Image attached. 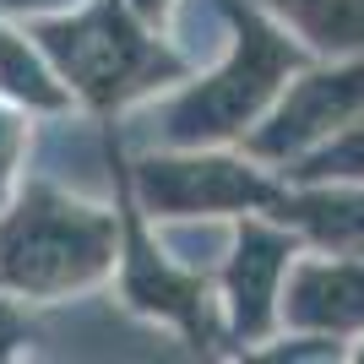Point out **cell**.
<instances>
[{
    "label": "cell",
    "mask_w": 364,
    "mask_h": 364,
    "mask_svg": "<svg viewBox=\"0 0 364 364\" xmlns=\"http://www.w3.org/2000/svg\"><path fill=\"white\" fill-rule=\"evenodd\" d=\"M310 49L294 38L283 22L250 6V0H228V44L207 65L180 76L174 87L158 98L136 104L120 114V141L125 152L141 147H240L245 131L267 114L277 87L289 82Z\"/></svg>",
    "instance_id": "6da1fadb"
},
{
    "label": "cell",
    "mask_w": 364,
    "mask_h": 364,
    "mask_svg": "<svg viewBox=\"0 0 364 364\" xmlns=\"http://www.w3.org/2000/svg\"><path fill=\"white\" fill-rule=\"evenodd\" d=\"M28 141H33V114L0 98V201L28 174Z\"/></svg>",
    "instance_id": "9a60e30c"
},
{
    "label": "cell",
    "mask_w": 364,
    "mask_h": 364,
    "mask_svg": "<svg viewBox=\"0 0 364 364\" xmlns=\"http://www.w3.org/2000/svg\"><path fill=\"white\" fill-rule=\"evenodd\" d=\"M28 33L60 71L76 109L114 120L196 71L174 49V38L158 22H147L131 0H82L71 11L33 16Z\"/></svg>",
    "instance_id": "3957f363"
},
{
    "label": "cell",
    "mask_w": 364,
    "mask_h": 364,
    "mask_svg": "<svg viewBox=\"0 0 364 364\" xmlns=\"http://www.w3.org/2000/svg\"><path fill=\"white\" fill-rule=\"evenodd\" d=\"M28 359H191V348L158 321L136 316L104 283L71 299L33 304Z\"/></svg>",
    "instance_id": "ba28073f"
},
{
    "label": "cell",
    "mask_w": 364,
    "mask_h": 364,
    "mask_svg": "<svg viewBox=\"0 0 364 364\" xmlns=\"http://www.w3.org/2000/svg\"><path fill=\"white\" fill-rule=\"evenodd\" d=\"M348 359H364V337H359V343H353V348H348Z\"/></svg>",
    "instance_id": "d6986e66"
},
{
    "label": "cell",
    "mask_w": 364,
    "mask_h": 364,
    "mask_svg": "<svg viewBox=\"0 0 364 364\" xmlns=\"http://www.w3.org/2000/svg\"><path fill=\"white\" fill-rule=\"evenodd\" d=\"M120 261L109 289L120 294L136 316L158 321L164 332H174L191 348V359H213L228 353V332H223V310H218V283L207 272H191L152 240L147 218L136 213V201L120 191Z\"/></svg>",
    "instance_id": "5b68a950"
},
{
    "label": "cell",
    "mask_w": 364,
    "mask_h": 364,
    "mask_svg": "<svg viewBox=\"0 0 364 364\" xmlns=\"http://www.w3.org/2000/svg\"><path fill=\"white\" fill-rule=\"evenodd\" d=\"M147 228L180 267L207 277L223 267L228 240H234V218H147Z\"/></svg>",
    "instance_id": "4fadbf2b"
},
{
    "label": "cell",
    "mask_w": 364,
    "mask_h": 364,
    "mask_svg": "<svg viewBox=\"0 0 364 364\" xmlns=\"http://www.w3.org/2000/svg\"><path fill=\"white\" fill-rule=\"evenodd\" d=\"M82 0H0V16L11 22H33V16H55V11H71Z\"/></svg>",
    "instance_id": "e0dca14e"
},
{
    "label": "cell",
    "mask_w": 364,
    "mask_h": 364,
    "mask_svg": "<svg viewBox=\"0 0 364 364\" xmlns=\"http://www.w3.org/2000/svg\"><path fill=\"white\" fill-rule=\"evenodd\" d=\"M364 114V55H310L299 71L277 87V98L267 104L240 147L267 168H283L294 158L326 141L337 125H348Z\"/></svg>",
    "instance_id": "8992f818"
},
{
    "label": "cell",
    "mask_w": 364,
    "mask_h": 364,
    "mask_svg": "<svg viewBox=\"0 0 364 364\" xmlns=\"http://www.w3.org/2000/svg\"><path fill=\"white\" fill-rule=\"evenodd\" d=\"M131 6H136L147 22H158V28H164V16H168V6H174V0H131Z\"/></svg>",
    "instance_id": "ac0fdd59"
},
{
    "label": "cell",
    "mask_w": 364,
    "mask_h": 364,
    "mask_svg": "<svg viewBox=\"0 0 364 364\" xmlns=\"http://www.w3.org/2000/svg\"><path fill=\"white\" fill-rule=\"evenodd\" d=\"M272 218L299 234L304 250L364 256V185H294L283 180Z\"/></svg>",
    "instance_id": "30bf717a"
},
{
    "label": "cell",
    "mask_w": 364,
    "mask_h": 364,
    "mask_svg": "<svg viewBox=\"0 0 364 364\" xmlns=\"http://www.w3.org/2000/svg\"><path fill=\"white\" fill-rule=\"evenodd\" d=\"M125 196L141 218H240L272 213L283 174L245 147H141L125 152Z\"/></svg>",
    "instance_id": "277c9868"
},
{
    "label": "cell",
    "mask_w": 364,
    "mask_h": 364,
    "mask_svg": "<svg viewBox=\"0 0 364 364\" xmlns=\"http://www.w3.org/2000/svg\"><path fill=\"white\" fill-rule=\"evenodd\" d=\"M120 201L22 174V185L0 201V294L49 304L104 289L120 261Z\"/></svg>",
    "instance_id": "7a4b0ae2"
},
{
    "label": "cell",
    "mask_w": 364,
    "mask_h": 364,
    "mask_svg": "<svg viewBox=\"0 0 364 364\" xmlns=\"http://www.w3.org/2000/svg\"><path fill=\"white\" fill-rule=\"evenodd\" d=\"M299 250H304L299 234L283 218H272V213H240L234 218L228 256L213 272L228 353H250L256 343L277 337V304H283V283H289V267Z\"/></svg>",
    "instance_id": "52a82bcc"
},
{
    "label": "cell",
    "mask_w": 364,
    "mask_h": 364,
    "mask_svg": "<svg viewBox=\"0 0 364 364\" xmlns=\"http://www.w3.org/2000/svg\"><path fill=\"white\" fill-rule=\"evenodd\" d=\"M277 332H310L353 348L364 337V256L299 250L283 283Z\"/></svg>",
    "instance_id": "9c48e42d"
},
{
    "label": "cell",
    "mask_w": 364,
    "mask_h": 364,
    "mask_svg": "<svg viewBox=\"0 0 364 364\" xmlns=\"http://www.w3.org/2000/svg\"><path fill=\"white\" fill-rule=\"evenodd\" d=\"M28 348H33V304L16 294H0V364L28 359Z\"/></svg>",
    "instance_id": "2e32d148"
},
{
    "label": "cell",
    "mask_w": 364,
    "mask_h": 364,
    "mask_svg": "<svg viewBox=\"0 0 364 364\" xmlns=\"http://www.w3.org/2000/svg\"><path fill=\"white\" fill-rule=\"evenodd\" d=\"M283 180H294V185H364V114L337 125L332 136L316 141L304 158H294L283 168Z\"/></svg>",
    "instance_id": "5bb4252c"
},
{
    "label": "cell",
    "mask_w": 364,
    "mask_h": 364,
    "mask_svg": "<svg viewBox=\"0 0 364 364\" xmlns=\"http://www.w3.org/2000/svg\"><path fill=\"white\" fill-rule=\"evenodd\" d=\"M310 55H364V0H250Z\"/></svg>",
    "instance_id": "7c38bea8"
},
{
    "label": "cell",
    "mask_w": 364,
    "mask_h": 364,
    "mask_svg": "<svg viewBox=\"0 0 364 364\" xmlns=\"http://www.w3.org/2000/svg\"><path fill=\"white\" fill-rule=\"evenodd\" d=\"M0 98L16 104V109H28L33 120L76 109V98L65 92L60 71L49 65L38 38L28 33V22H11V16H0Z\"/></svg>",
    "instance_id": "8fae6325"
}]
</instances>
